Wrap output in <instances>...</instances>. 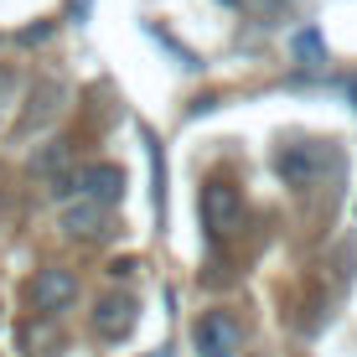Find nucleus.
<instances>
[{"label":"nucleus","mask_w":357,"mask_h":357,"mask_svg":"<svg viewBox=\"0 0 357 357\" xmlns=\"http://www.w3.org/2000/svg\"><path fill=\"white\" fill-rule=\"evenodd\" d=\"M57 197H68V192H78L83 202H98V207H114L119 197H125V171L119 166H109V161H98V166H83L78 176H63L52 187Z\"/></svg>","instance_id":"f257e3e1"},{"label":"nucleus","mask_w":357,"mask_h":357,"mask_svg":"<svg viewBox=\"0 0 357 357\" xmlns=\"http://www.w3.org/2000/svg\"><path fill=\"white\" fill-rule=\"evenodd\" d=\"M243 223V197L228 187V181H207L202 187V228H207V238L213 243H223L233 238Z\"/></svg>","instance_id":"f03ea898"},{"label":"nucleus","mask_w":357,"mask_h":357,"mask_svg":"<svg viewBox=\"0 0 357 357\" xmlns=\"http://www.w3.org/2000/svg\"><path fill=\"white\" fill-rule=\"evenodd\" d=\"M192 347H197V357H238L243 331L228 311H207L202 321L192 326Z\"/></svg>","instance_id":"7ed1b4c3"},{"label":"nucleus","mask_w":357,"mask_h":357,"mask_svg":"<svg viewBox=\"0 0 357 357\" xmlns=\"http://www.w3.org/2000/svg\"><path fill=\"white\" fill-rule=\"evenodd\" d=\"M78 301V275L63 264H52V269H36V280H31V305L42 316H57V311H68V305Z\"/></svg>","instance_id":"20e7f679"},{"label":"nucleus","mask_w":357,"mask_h":357,"mask_svg":"<svg viewBox=\"0 0 357 357\" xmlns=\"http://www.w3.org/2000/svg\"><path fill=\"white\" fill-rule=\"evenodd\" d=\"M135 321H140V305H135V295H104V301L93 305V331L104 342H125Z\"/></svg>","instance_id":"39448f33"},{"label":"nucleus","mask_w":357,"mask_h":357,"mask_svg":"<svg viewBox=\"0 0 357 357\" xmlns=\"http://www.w3.org/2000/svg\"><path fill=\"white\" fill-rule=\"evenodd\" d=\"M275 171L290 187H316V176L326 171V151L321 145H285V151L275 155Z\"/></svg>","instance_id":"423d86ee"},{"label":"nucleus","mask_w":357,"mask_h":357,"mask_svg":"<svg viewBox=\"0 0 357 357\" xmlns=\"http://www.w3.org/2000/svg\"><path fill=\"white\" fill-rule=\"evenodd\" d=\"M109 207H98V202H83V197H78V202H73V207H63V228L73 233V238H98V233H104L109 228Z\"/></svg>","instance_id":"0eeeda50"},{"label":"nucleus","mask_w":357,"mask_h":357,"mask_svg":"<svg viewBox=\"0 0 357 357\" xmlns=\"http://www.w3.org/2000/svg\"><path fill=\"white\" fill-rule=\"evenodd\" d=\"M21 347H26V357H47L57 347V326H52V316H42V321H26L21 326Z\"/></svg>","instance_id":"6e6552de"},{"label":"nucleus","mask_w":357,"mask_h":357,"mask_svg":"<svg viewBox=\"0 0 357 357\" xmlns=\"http://www.w3.org/2000/svg\"><path fill=\"white\" fill-rule=\"evenodd\" d=\"M295 57H301L305 68H321L326 63V42H321V31H295Z\"/></svg>","instance_id":"1a4fd4ad"},{"label":"nucleus","mask_w":357,"mask_h":357,"mask_svg":"<svg viewBox=\"0 0 357 357\" xmlns=\"http://www.w3.org/2000/svg\"><path fill=\"white\" fill-rule=\"evenodd\" d=\"M109 275H114V280L119 275H135V259H114V264H109Z\"/></svg>","instance_id":"9d476101"},{"label":"nucleus","mask_w":357,"mask_h":357,"mask_svg":"<svg viewBox=\"0 0 357 357\" xmlns=\"http://www.w3.org/2000/svg\"><path fill=\"white\" fill-rule=\"evenodd\" d=\"M352 109H357V83H352Z\"/></svg>","instance_id":"9b49d317"},{"label":"nucleus","mask_w":357,"mask_h":357,"mask_svg":"<svg viewBox=\"0 0 357 357\" xmlns=\"http://www.w3.org/2000/svg\"><path fill=\"white\" fill-rule=\"evenodd\" d=\"M264 6H285V0H264Z\"/></svg>","instance_id":"f8f14e48"}]
</instances>
